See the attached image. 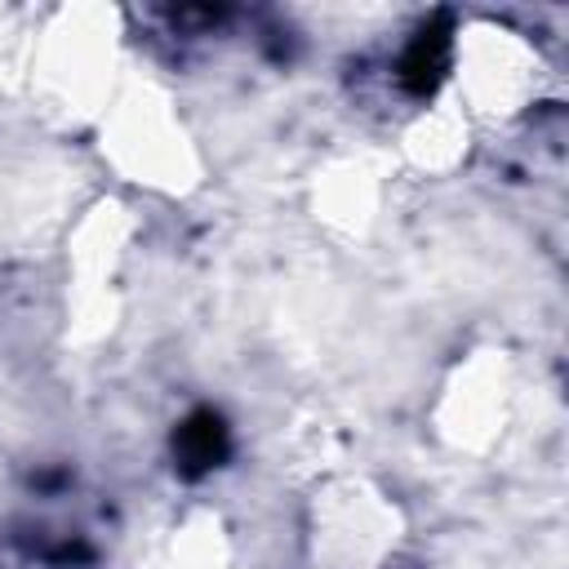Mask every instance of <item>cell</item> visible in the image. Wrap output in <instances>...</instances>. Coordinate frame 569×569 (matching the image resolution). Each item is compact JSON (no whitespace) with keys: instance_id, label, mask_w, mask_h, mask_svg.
<instances>
[{"instance_id":"1","label":"cell","mask_w":569,"mask_h":569,"mask_svg":"<svg viewBox=\"0 0 569 569\" xmlns=\"http://www.w3.org/2000/svg\"><path fill=\"white\" fill-rule=\"evenodd\" d=\"M173 453H178V462H182L187 476H200V471L218 467L222 453H227V422H222L213 409H196V413L178 427Z\"/></svg>"},{"instance_id":"2","label":"cell","mask_w":569,"mask_h":569,"mask_svg":"<svg viewBox=\"0 0 569 569\" xmlns=\"http://www.w3.org/2000/svg\"><path fill=\"white\" fill-rule=\"evenodd\" d=\"M445 67H449V31L445 27H422L418 40L409 44L405 62H400V80H405L409 93L427 98L440 84Z\"/></svg>"}]
</instances>
